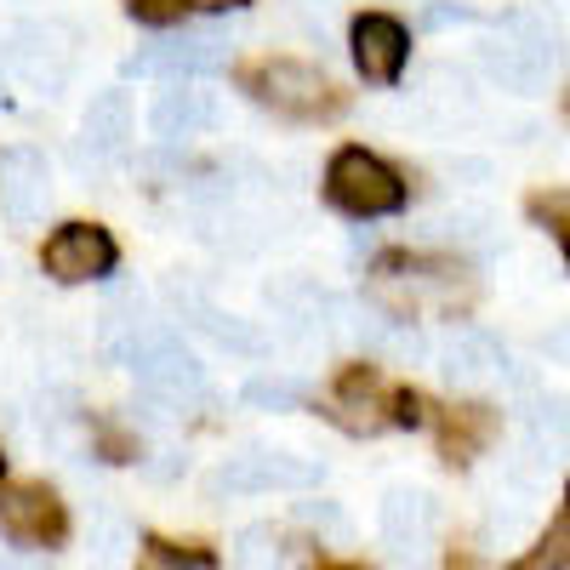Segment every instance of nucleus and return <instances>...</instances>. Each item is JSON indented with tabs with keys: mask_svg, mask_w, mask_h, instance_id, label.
Masks as SVG:
<instances>
[{
	"mask_svg": "<svg viewBox=\"0 0 570 570\" xmlns=\"http://www.w3.org/2000/svg\"><path fill=\"white\" fill-rule=\"evenodd\" d=\"M480 63L508 91H542L548 75L559 69V35L548 12H502L480 46Z\"/></svg>",
	"mask_w": 570,
	"mask_h": 570,
	"instance_id": "f257e3e1",
	"label": "nucleus"
},
{
	"mask_svg": "<svg viewBox=\"0 0 570 570\" xmlns=\"http://www.w3.org/2000/svg\"><path fill=\"white\" fill-rule=\"evenodd\" d=\"M126 371H137V383H142V394H149L155 405H171V411H183V405H200L206 394H212V376H206V365L183 348V337L171 325H142V337L131 343V354H126Z\"/></svg>",
	"mask_w": 570,
	"mask_h": 570,
	"instance_id": "f03ea898",
	"label": "nucleus"
},
{
	"mask_svg": "<svg viewBox=\"0 0 570 570\" xmlns=\"http://www.w3.org/2000/svg\"><path fill=\"white\" fill-rule=\"evenodd\" d=\"M325 200L337 206V212H348V217H394V212H405V183H400V171L389 166V160H376L371 149H337L331 155V166H325Z\"/></svg>",
	"mask_w": 570,
	"mask_h": 570,
	"instance_id": "7ed1b4c3",
	"label": "nucleus"
},
{
	"mask_svg": "<svg viewBox=\"0 0 570 570\" xmlns=\"http://www.w3.org/2000/svg\"><path fill=\"white\" fill-rule=\"evenodd\" d=\"M246 91L274 109V115H292V120H320V115H337L343 109V91L325 80V69L297 63V58H263L246 69Z\"/></svg>",
	"mask_w": 570,
	"mask_h": 570,
	"instance_id": "20e7f679",
	"label": "nucleus"
},
{
	"mask_svg": "<svg viewBox=\"0 0 570 570\" xmlns=\"http://www.w3.org/2000/svg\"><path fill=\"white\" fill-rule=\"evenodd\" d=\"M320 462L308 456H292V451H240L228 456L212 480H206V497L223 502V497H268V491H314L320 485Z\"/></svg>",
	"mask_w": 570,
	"mask_h": 570,
	"instance_id": "39448f33",
	"label": "nucleus"
},
{
	"mask_svg": "<svg viewBox=\"0 0 570 570\" xmlns=\"http://www.w3.org/2000/svg\"><path fill=\"white\" fill-rule=\"evenodd\" d=\"M228 35L217 29H183V35H166L155 46L126 58V75H142V80H206L217 69H228Z\"/></svg>",
	"mask_w": 570,
	"mask_h": 570,
	"instance_id": "423d86ee",
	"label": "nucleus"
},
{
	"mask_svg": "<svg viewBox=\"0 0 570 570\" xmlns=\"http://www.w3.org/2000/svg\"><path fill=\"white\" fill-rule=\"evenodd\" d=\"M120 263V246L104 223H63L40 252V268L58 285H86V279H109Z\"/></svg>",
	"mask_w": 570,
	"mask_h": 570,
	"instance_id": "0eeeda50",
	"label": "nucleus"
},
{
	"mask_svg": "<svg viewBox=\"0 0 570 570\" xmlns=\"http://www.w3.org/2000/svg\"><path fill=\"white\" fill-rule=\"evenodd\" d=\"M0 537L23 548H58L69 537V508L52 485H0Z\"/></svg>",
	"mask_w": 570,
	"mask_h": 570,
	"instance_id": "6e6552de",
	"label": "nucleus"
},
{
	"mask_svg": "<svg viewBox=\"0 0 570 570\" xmlns=\"http://www.w3.org/2000/svg\"><path fill=\"white\" fill-rule=\"evenodd\" d=\"M348 58L365 86H394L411 63V29L389 12H360L348 29Z\"/></svg>",
	"mask_w": 570,
	"mask_h": 570,
	"instance_id": "1a4fd4ad",
	"label": "nucleus"
},
{
	"mask_svg": "<svg viewBox=\"0 0 570 570\" xmlns=\"http://www.w3.org/2000/svg\"><path fill=\"white\" fill-rule=\"evenodd\" d=\"M217 120H223V104L200 80H171L149 109V131L166 142V149H177V142H188V137H206Z\"/></svg>",
	"mask_w": 570,
	"mask_h": 570,
	"instance_id": "9d476101",
	"label": "nucleus"
},
{
	"mask_svg": "<svg viewBox=\"0 0 570 570\" xmlns=\"http://www.w3.org/2000/svg\"><path fill=\"white\" fill-rule=\"evenodd\" d=\"M440 371L451 389H491L508 383V348L480 325H456L440 343Z\"/></svg>",
	"mask_w": 570,
	"mask_h": 570,
	"instance_id": "9b49d317",
	"label": "nucleus"
},
{
	"mask_svg": "<svg viewBox=\"0 0 570 570\" xmlns=\"http://www.w3.org/2000/svg\"><path fill=\"white\" fill-rule=\"evenodd\" d=\"M12 63L29 86L40 91H63L69 75H75V46H69V29L58 23H18L12 29Z\"/></svg>",
	"mask_w": 570,
	"mask_h": 570,
	"instance_id": "f8f14e48",
	"label": "nucleus"
},
{
	"mask_svg": "<svg viewBox=\"0 0 570 570\" xmlns=\"http://www.w3.org/2000/svg\"><path fill=\"white\" fill-rule=\"evenodd\" d=\"M52 200V166H46L40 149L29 142H12V149H0V212L7 223H35Z\"/></svg>",
	"mask_w": 570,
	"mask_h": 570,
	"instance_id": "ddd939ff",
	"label": "nucleus"
},
{
	"mask_svg": "<svg viewBox=\"0 0 570 570\" xmlns=\"http://www.w3.org/2000/svg\"><path fill=\"white\" fill-rule=\"evenodd\" d=\"M383 542L405 559V564H422L428 548L440 542V502L428 491H389L383 497Z\"/></svg>",
	"mask_w": 570,
	"mask_h": 570,
	"instance_id": "4468645a",
	"label": "nucleus"
},
{
	"mask_svg": "<svg viewBox=\"0 0 570 570\" xmlns=\"http://www.w3.org/2000/svg\"><path fill=\"white\" fill-rule=\"evenodd\" d=\"M171 303H177V314L195 325V331H206V337L217 343V348H228V354H240V360H257L263 354V331L257 325H246V320H234V314H223L200 285H188V279H171Z\"/></svg>",
	"mask_w": 570,
	"mask_h": 570,
	"instance_id": "2eb2a0df",
	"label": "nucleus"
},
{
	"mask_svg": "<svg viewBox=\"0 0 570 570\" xmlns=\"http://www.w3.org/2000/svg\"><path fill=\"white\" fill-rule=\"evenodd\" d=\"M491 440H497V411L491 405H451L445 422H440V456L451 468L456 462H473Z\"/></svg>",
	"mask_w": 570,
	"mask_h": 570,
	"instance_id": "dca6fc26",
	"label": "nucleus"
},
{
	"mask_svg": "<svg viewBox=\"0 0 570 570\" xmlns=\"http://www.w3.org/2000/svg\"><path fill=\"white\" fill-rule=\"evenodd\" d=\"M142 292L137 285H115L109 292V303H104V325H98V348H104V360L109 365H126V354H131V343L142 337Z\"/></svg>",
	"mask_w": 570,
	"mask_h": 570,
	"instance_id": "f3484780",
	"label": "nucleus"
},
{
	"mask_svg": "<svg viewBox=\"0 0 570 570\" xmlns=\"http://www.w3.org/2000/svg\"><path fill=\"white\" fill-rule=\"evenodd\" d=\"M126 137H131V104L120 86H109L86 104V142L98 160H115V155H126Z\"/></svg>",
	"mask_w": 570,
	"mask_h": 570,
	"instance_id": "a211bd4d",
	"label": "nucleus"
},
{
	"mask_svg": "<svg viewBox=\"0 0 570 570\" xmlns=\"http://www.w3.org/2000/svg\"><path fill=\"white\" fill-rule=\"evenodd\" d=\"M331 405H337V416L348 422V428H371L383 422V383H376V371L371 365H348L343 376H337V394H331Z\"/></svg>",
	"mask_w": 570,
	"mask_h": 570,
	"instance_id": "6ab92c4d",
	"label": "nucleus"
},
{
	"mask_svg": "<svg viewBox=\"0 0 570 570\" xmlns=\"http://www.w3.org/2000/svg\"><path fill=\"white\" fill-rule=\"evenodd\" d=\"M240 400L252 411H303L308 405V383H297V376H252V383L240 389Z\"/></svg>",
	"mask_w": 570,
	"mask_h": 570,
	"instance_id": "aec40b11",
	"label": "nucleus"
},
{
	"mask_svg": "<svg viewBox=\"0 0 570 570\" xmlns=\"http://www.w3.org/2000/svg\"><path fill=\"white\" fill-rule=\"evenodd\" d=\"M531 440H537V451H548V462L570 456V400H542L531 411Z\"/></svg>",
	"mask_w": 570,
	"mask_h": 570,
	"instance_id": "412c9836",
	"label": "nucleus"
},
{
	"mask_svg": "<svg viewBox=\"0 0 570 570\" xmlns=\"http://www.w3.org/2000/svg\"><path fill=\"white\" fill-rule=\"evenodd\" d=\"M508 570H570V525H548Z\"/></svg>",
	"mask_w": 570,
	"mask_h": 570,
	"instance_id": "4be33fe9",
	"label": "nucleus"
},
{
	"mask_svg": "<svg viewBox=\"0 0 570 570\" xmlns=\"http://www.w3.org/2000/svg\"><path fill=\"white\" fill-rule=\"evenodd\" d=\"M149 553L171 570H217V553L200 548V542H166V537H149Z\"/></svg>",
	"mask_w": 570,
	"mask_h": 570,
	"instance_id": "5701e85b",
	"label": "nucleus"
},
{
	"mask_svg": "<svg viewBox=\"0 0 570 570\" xmlns=\"http://www.w3.org/2000/svg\"><path fill=\"white\" fill-rule=\"evenodd\" d=\"M297 519L314 525V531H325V537H348V519H343L337 502H297Z\"/></svg>",
	"mask_w": 570,
	"mask_h": 570,
	"instance_id": "b1692460",
	"label": "nucleus"
},
{
	"mask_svg": "<svg viewBox=\"0 0 570 570\" xmlns=\"http://www.w3.org/2000/svg\"><path fill=\"white\" fill-rule=\"evenodd\" d=\"M126 12L137 18V23H155V29H171V23H183V0H126Z\"/></svg>",
	"mask_w": 570,
	"mask_h": 570,
	"instance_id": "393cba45",
	"label": "nucleus"
},
{
	"mask_svg": "<svg viewBox=\"0 0 570 570\" xmlns=\"http://www.w3.org/2000/svg\"><path fill=\"white\" fill-rule=\"evenodd\" d=\"M389 422L394 428H422L428 422V400L422 394H394L389 400Z\"/></svg>",
	"mask_w": 570,
	"mask_h": 570,
	"instance_id": "a878e982",
	"label": "nucleus"
},
{
	"mask_svg": "<svg viewBox=\"0 0 570 570\" xmlns=\"http://www.w3.org/2000/svg\"><path fill=\"white\" fill-rule=\"evenodd\" d=\"M274 531H263V525H252L246 537H240V559H274Z\"/></svg>",
	"mask_w": 570,
	"mask_h": 570,
	"instance_id": "bb28decb",
	"label": "nucleus"
},
{
	"mask_svg": "<svg viewBox=\"0 0 570 570\" xmlns=\"http://www.w3.org/2000/svg\"><path fill=\"white\" fill-rule=\"evenodd\" d=\"M468 18H473L468 7H428L422 23H428V29H445V23H468Z\"/></svg>",
	"mask_w": 570,
	"mask_h": 570,
	"instance_id": "cd10ccee",
	"label": "nucleus"
},
{
	"mask_svg": "<svg viewBox=\"0 0 570 570\" xmlns=\"http://www.w3.org/2000/svg\"><path fill=\"white\" fill-rule=\"evenodd\" d=\"M120 542H126V531H120V525H104V542H98V559H104V564H115V559H120Z\"/></svg>",
	"mask_w": 570,
	"mask_h": 570,
	"instance_id": "c85d7f7f",
	"label": "nucleus"
},
{
	"mask_svg": "<svg viewBox=\"0 0 570 570\" xmlns=\"http://www.w3.org/2000/svg\"><path fill=\"white\" fill-rule=\"evenodd\" d=\"M188 12H234V7H246V0H183Z\"/></svg>",
	"mask_w": 570,
	"mask_h": 570,
	"instance_id": "c756f323",
	"label": "nucleus"
},
{
	"mask_svg": "<svg viewBox=\"0 0 570 570\" xmlns=\"http://www.w3.org/2000/svg\"><path fill=\"white\" fill-rule=\"evenodd\" d=\"M564 268H570V228H564Z\"/></svg>",
	"mask_w": 570,
	"mask_h": 570,
	"instance_id": "7c9ffc66",
	"label": "nucleus"
},
{
	"mask_svg": "<svg viewBox=\"0 0 570 570\" xmlns=\"http://www.w3.org/2000/svg\"><path fill=\"white\" fill-rule=\"evenodd\" d=\"M0 570H18V564H12V559H7V553H0Z\"/></svg>",
	"mask_w": 570,
	"mask_h": 570,
	"instance_id": "2f4dec72",
	"label": "nucleus"
},
{
	"mask_svg": "<svg viewBox=\"0 0 570 570\" xmlns=\"http://www.w3.org/2000/svg\"><path fill=\"white\" fill-rule=\"evenodd\" d=\"M18 570H52V564H18Z\"/></svg>",
	"mask_w": 570,
	"mask_h": 570,
	"instance_id": "473e14b6",
	"label": "nucleus"
},
{
	"mask_svg": "<svg viewBox=\"0 0 570 570\" xmlns=\"http://www.w3.org/2000/svg\"><path fill=\"white\" fill-rule=\"evenodd\" d=\"M331 570H360V564H331Z\"/></svg>",
	"mask_w": 570,
	"mask_h": 570,
	"instance_id": "72a5a7b5",
	"label": "nucleus"
},
{
	"mask_svg": "<svg viewBox=\"0 0 570 570\" xmlns=\"http://www.w3.org/2000/svg\"><path fill=\"white\" fill-rule=\"evenodd\" d=\"M0 480H7V456H0Z\"/></svg>",
	"mask_w": 570,
	"mask_h": 570,
	"instance_id": "f704fd0d",
	"label": "nucleus"
},
{
	"mask_svg": "<svg viewBox=\"0 0 570 570\" xmlns=\"http://www.w3.org/2000/svg\"><path fill=\"white\" fill-rule=\"evenodd\" d=\"M564 513H570V485H564Z\"/></svg>",
	"mask_w": 570,
	"mask_h": 570,
	"instance_id": "c9c22d12",
	"label": "nucleus"
}]
</instances>
